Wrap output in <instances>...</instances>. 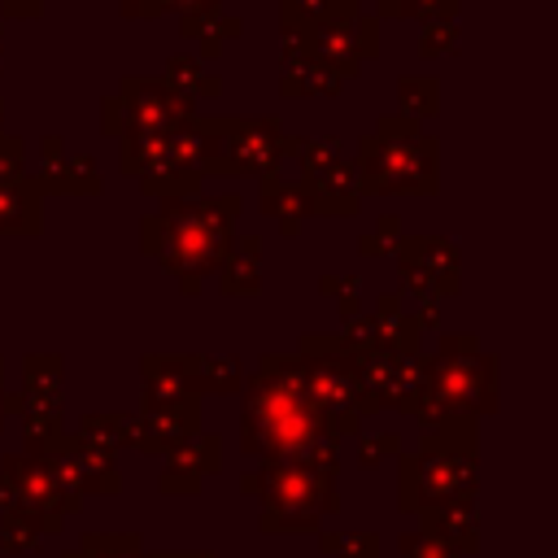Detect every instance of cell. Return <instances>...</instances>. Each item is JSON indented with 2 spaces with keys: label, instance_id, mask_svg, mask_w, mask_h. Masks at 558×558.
I'll use <instances>...</instances> for the list:
<instances>
[{
  "label": "cell",
  "instance_id": "15",
  "mask_svg": "<svg viewBox=\"0 0 558 558\" xmlns=\"http://www.w3.org/2000/svg\"><path fill=\"white\" fill-rule=\"evenodd\" d=\"M353 22H357V0H344L327 22H318L314 31H305L310 57L323 61L327 70H336L340 78H357L362 74V57L353 48Z\"/></svg>",
  "mask_w": 558,
  "mask_h": 558
},
{
  "label": "cell",
  "instance_id": "2",
  "mask_svg": "<svg viewBox=\"0 0 558 558\" xmlns=\"http://www.w3.org/2000/svg\"><path fill=\"white\" fill-rule=\"evenodd\" d=\"M240 196L218 192V196H196V201H161V209L140 218V248L161 262V270L179 283L183 296H196L209 275H218L235 218H240Z\"/></svg>",
  "mask_w": 558,
  "mask_h": 558
},
{
  "label": "cell",
  "instance_id": "57",
  "mask_svg": "<svg viewBox=\"0 0 558 558\" xmlns=\"http://www.w3.org/2000/svg\"><path fill=\"white\" fill-rule=\"evenodd\" d=\"M397 0H375V17H384V9H392Z\"/></svg>",
  "mask_w": 558,
  "mask_h": 558
},
{
  "label": "cell",
  "instance_id": "14",
  "mask_svg": "<svg viewBox=\"0 0 558 558\" xmlns=\"http://www.w3.org/2000/svg\"><path fill=\"white\" fill-rule=\"evenodd\" d=\"M48 453H57V458L74 471V480H78L83 497H87V493L113 497V493L122 488V475H118V458H113V449H105V445H96V440H87V436H78V432H65Z\"/></svg>",
  "mask_w": 558,
  "mask_h": 558
},
{
  "label": "cell",
  "instance_id": "12",
  "mask_svg": "<svg viewBox=\"0 0 558 558\" xmlns=\"http://www.w3.org/2000/svg\"><path fill=\"white\" fill-rule=\"evenodd\" d=\"M214 471H222V436L218 432H196L192 440H183L179 449L166 453L157 488L166 497H192V493H201L205 475H214Z\"/></svg>",
  "mask_w": 558,
  "mask_h": 558
},
{
  "label": "cell",
  "instance_id": "32",
  "mask_svg": "<svg viewBox=\"0 0 558 558\" xmlns=\"http://www.w3.org/2000/svg\"><path fill=\"white\" fill-rule=\"evenodd\" d=\"M397 113L410 122L436 118L440 113V78L436 74H401L397 78Z\"/></svg>",
  "mask_w": 558,
  "mask_h": 558
},
{
  "label": "cell",
  "instance_id": "50",
  "mask_svg": "<svg viewBox=\"0 0 558 558\" xmlns=\"http://www.w3.org/2000/svg\"><path fill=\"white\" fill-rule=\"evenodd\" d=\"M410 318L418 323V331H436V327H440V301H418V305L410 310Z\"/></svg>",
  "mask_w": 558,
  "mask_h": 558
},
{
  "label": "cell",
  "instance_id": "51",
  "mask_svg": "<svg viewBox=\"0 0 558 558\" xmlns=\"http://www.w3.org/2000/svg\"><path fill=\"white\" fill-rule=\"evenodd\" d=\"M0 13L4 17H39L44 0H0Z\"/></svg>",
  "mask_w": 558,
  "mask_h": 558
},
{
  "label": "cell",
  "instance_id": "37",
  "mask_svg": "<svg viewBox=\"0 0 558 558\" xmlns=\"http://www.w3.org/2000/svg\"><path fill=\"white\" fill-rule=\"evenodd\" d=\"M418 52H423V57H453V52H458V22H445V17L423 22Z\"/></svg>",
  "mask_w": 558,
  "mask_h": 558
},
{
  "label": "cell",
  "instance_id": "21",
  "mask_svg": "<svg viewBox=\"0 0 558 558\" xmlns=\"http://www.w3.org/2000/svg\"><path fill=\"white\" fill-rule=\"evenodd\" d=\"M183 357V379L192 388V397H231L244 388V366L240 357H227V353H179Z\"/></svg>",
  "mask_w": 558,
  "mask_h": 558
},
{
  "label": "cell",
  "instance_id": "43",
  "mask_svg": "<svg viewBox=\"0 0 558 558\" xmlns=\"http://www.w3.org/2000/svg\"><path fill=\"white\" fill-rule=\"evenodd\" d=\"M331 558H379V536L375 532H336Z\"/></svg>",
  "mask_w": 558,
  "mask_h": 558
},
{
  "label": "cell",
  "instance_id": "11",
  "mask_svg": "<svg viewBox=\"0 0 558 558\" xmlns=\"http://www.w3.org/2000/svg\"><path fill=\"white\" fill-rule=\"evenodd\" d=\"M118 105L126 113V126H148V131H174L183 122H192L201 109L183 96H174L161 78H140V74H126L118 83Z\"/></svg>",
  "mask_w": 558,
  "mask_h": 558
},
{
  "label": "cell",
  "instance_id": "10",
  "mask_svg": "<svg viewBox=\"0 0 558 558\" xmlns=\"http://www.w3.org/2000/svg\"><path fill=\"white\" fill-rule=\"evenodd\" d=\"M0 475L13 484L17 510H26V514L39 523L44 536H57V532L65 527V519L74 514V510L65 506V497H61V488H57V480H52V471H48L44 458L4 453V458H0Z\"/></svg>",
  "mask_w": 558,
  "mask_h": 558
},
{
  "label": "cell",
  "instance_id": "33",
  "mask_svg": "<svg viewBox=\"0 0 558 558\" xmlns=\"http://www.w3.org/2000/svg\"><path fill=\"white\" fill-rule=\"evenodd\" d=\"M100 187H105V179H100L96 157L83 148H70L65 170H61V196H100Z\"/></svg>",
  "mask_w": 558,
  "mask_h": 558
},
{
  "label": "cell",
  "instance_id": "52",
  "mask_svg": "<svg viewBox=\"0 0 558 558\" xmlns=\"http://www.w3.org/2000/svg\"><path fill=\"white\" fill-rule=\"evenodd\" d=\"M357 253H362V257H384V253H392V248H384V244L366 231V235H357Z\"/></svg>",
  "mask_w": 558,
  "mask_h": 558
},
{
  "label": "cell",
  "instance_id": "28",
  "mask_svg": "<svg viewBox=\"0 0 558 558\" xmlns=\"http://www.w3.org/2000/svg\"><path fill=\"white\" fill-rule=\"evenodd\" d=\"M78 436H87V440H96V445L118 453V449H140L144 427H140V414H126V410L100 414V410H92V414L78 418Z\"/></svg>",
  "mask_w": 558,
  "mask_h": 558
},
{
  "label": "cell",
  "instance_id": "5",
  "mask_svg": "<svg viewBox=\"0 0 558 558\" xmlns=\"http://www.w3.org/2000/svg\"><path fill=\"white\" fill-rule=\"evenodd\" d=\"M201 170L205 174H275L296 157L301 135H288L279 118L266 113H196Z\"/></svg>",
  "mask_w": 558,
  "mask_h": 558
},
{
  "label": "cell",
  "instance_id": "25",
  "mask_svg": "<svg viewBox=\"0 0 558 558\" xmlns=\"http://www.w3.org/2000/svg\"><path fill=\"white\" fill-rule=\"evenodd\" d=\"M61 379H65V357L61 353H26L22 357V388H17V397L26 405L61 410Z\"/></svg>",
  "mask_w": 558,
  "mask_h": 558
},
{
  "label": "cell",
  "instance_id": "29",
  "mask_svg": "<svg viewBox=\"0 0 558 558\" xmlns=\"http://www.w3.org/2000/svg\"><path fill=\"white\" fill-rule=\"evenodd\" d=\"M65 558H166V549H144L140 532H83Z\"/></svg>",
  "mask_w": 558,
  "mask_h": 558
},
{
  "label": "cell",
  "instance_id": "55",
  "mask_svg": "<svg viewBox=\"0 0 558 558\" xmlns=\"http://www.w3.org/2000/svg\"><path fill=\"white\" fill-rule=\"evenodd\" d=\"M166 558H218L214 549H166Z\"/></svg>",
  "mask_w": 558,
  "mask_h": 558
},
{
  "label": "cell",
  "instance_id": "31",
  "mask_svg": "<svg viewBox=\"0 0 558 558\" xmlns=\"http://www.w3.org/2000/svg\"><path fill=\"white\" fill-rule=\"evenodd\" d=\"M13 418L22 423V453H31V458H44V453L65 436L61 410H44V405H26V401H22Z\"/></svg>",
  "mask_w": 558,
  "mask_h": 558
},
{
  "label": "cell",
  "instance_id": "16",
  "mask_svg": "<svg viewBox=\"0 0 558 558\" xmlns=\"http://www.w3.org/2000/svg\"><path fill=\"white\" fill-rule=\"evenodd\" d=\"M140 427H144L140 453L166 458L170 449H179L183 440H192L201 432V397H187V401H174V405H144Z\"/></svg>",
  "mask_w": 558,
  "mask_h": 558
},
{
  "label": "cell",
  "instance_id": "49",
  "mask_svg": "<svg viewBox=\"0 0 558 558\" xmlns=\"http://www.w3.org/2000/svg\"><path fill=\"white\" fill-rule=\"evenodd\" d=\"M371 235H375L384 248H397V240H401L405 231H401V218H397V214H379V222H375Z\"/></svg>",
  "mask_w": 558,
  "mask_h": 558
},
{
  "label": "cell",
  "instance_id": "23",
  "mask_svg": "<svg viewBox=\"0 0 558 558\" xmlns=\"http://www.w3.org/2000/svg\"><path fill=\"white\" fill-rule=\"evenodd\" d=\"M371 318H375V331H379V349H384V353H414V349H423V344H418L423 331H418V323L410 318L401 288L379 292Z\"/></svg>",
  "mask_w": 558,
  "mask_h": 558
},
{
  "label": "cell",
  "instance_id": "41",
  "mask_svg": "<svg viewBox=\"0 0 558 558\" xmlns=\"http://www.w3.org/2000/svg\"><path fill=\"white\" fill-rule=\"evenodd\" d=\"M336 157H340V135L301 140V148H296V166H301V174H305V170H323V166L336 161Z\"/></svg>",
  "mask_w": 558,
  "mask_h": 558
},
{
  "label": "cell",
  "instance_id": "40",
  "mask_svg": "<svg viewBox=\"0 0 558 558\" xmlns=\"http://www.w3.org/2000/svg\"><path fill=\"white\" fill-rule=\"evenodd\" d=\"M401 453V436L397 432H371V436H357V466L375 471L384 458H397Z\"/></svg>",
  "mask_w": 558,
  "mask_h": 558
},
{
  "label": "cell",
  "instance_id": "39",
  "mask_svg": "<svg viewBox=\"0 0 558 558\" xmlns=\"http://www.w3.org/2000/svg\"><path fill=\"white\" fill-rule=\"evenodd\" d=\"M340 344H344L353 357H371V353H379V331H375V318H371V314L349 318V323H344V331H340Z\"/></svg>",
  "mask_w": 558,
  "mask_h": 558
},
{
  "label": "cell",
  "instance_id": "1",
  "mask_svg": "<svg viewBox=\"0 0 558 558\" xmlns=\"http://www.w3.org/2000/svg\"><path fill=\"white\" fill-rule=\"evenodd\" d=\"M327 440V423L305 392V371L296 353H262L244 375L240 405V449L262 462H292Z\"/></svg>",
  "mask_w": 558,
  "mask_h": 558
},
{
  "label": "cell",
  "instance_id": "42",
  "mask_svg": "<svg viewBox=\"0 0 558 558\" xmlns=\"http://www.w3.org/2000/svg\"><path fill=\"white\" fill-rule=\"evenodd\" d=\"M397 545H401V558H462L432 532H405V536H397Z\"/></svg>",
  "mask_w": 558,
  "mask_h": 558
},
{
  "label": "cell",
  "instance_id": "27",
  "mask_svg": "<svg viewBox=\"0 0 558 558\" xmlns=\"http://www.w3.org/2000/svg\"><path fill=\"white\" fill-rule=\"evenodd\" d=\"M166 144H170V131L126 126V131L118 135V166H122V174L144 179L153 166H161V161H166Z\"/></svg>",
  "mask_w": 558,
  "mask_h": 558
},
{
  "label": "cell",
  "instance_id": "59",
  "mask_svg": "<svg viewBox=\"0 0 558 558\" xmlns=\"http://www.w3.org/2000/svg\"><path fill=\"white\" fill-rule=\"evenodd\" d=\"M0 61H4V26H0Z\"/></svg>",
  "mask_w": 558,
  "mask_h": 558
},
{
  "label": "cell",
  "instance_id": "3",
  "mask_svg": "<svg viewBox=\"0 0 558 558\" xmlns=\"http://www.w3.org/2000/svg\"><path fill=\"white\" fill-rule=\"evenodd\" d=\"M480 418H445L427 427L414 453H397V510L423 514L449 501H475L480 484Z\"/></svg>",
  "mask_w": 558,
  "mask_h": 558
},
{
  "label": "cell",
  "instance_id": "34",
  "mask_svg": "<svg viewBox=\"0 0 558 558\" xmlns=\"http://www.w3.org/2000/svg\"><path fill=\"white\" fill-rule=\"evenodd\" d=\"M65 157H70V144L61 135H44V144H39V170L31 174V183L39 187V196H61Z\"/></svg>",
  "mask_w": 558,
  "mask_h": 558
},
{
  "label": "cell",
  "instance_id": "7",
  "mask_svg": "<svg viewBox=\"0 0 558 558\" xmlns=\"http://www.w3.org/2000/svg\"><path fill=\"white\" fill-rule=\"evenodd\" d=\"M427 392L449 418H484L497 410V357L471 331H440L432 349Z\"/></svg>",
  "mask_w": 558,
  "mask_h": 558
},
{
  "label": "cell",
  "instance_id": "17",
  "mask_svg": "<svg viewBox=\"0 0 558 558\" xmlns=\"http://www.w3.org/2000/svg\"><path fill=\"white\" fill-rule=\"evenodd\" d=\"M179 31L187 35V39H196L201 44V61L209 65L235 35H244V17H235V13H227L222 4H201V9H187V13H179Z\"/></svg>",
  "mask_w": 558,
  "mask_h": 558
},
{
  "label": "cell",
  "instance_id": "56",
  "mask_svg": "<svg viewBox=\"0 0 558 558\" xmlns=\"http://www.w3.org/2000/svg\"><path fill=\"white\" fill-rule=\"evenodd\" d=\"M4 397H9V388H4V357H0V427L9 423V414H4Z\"/></svg>",
  "mask_w": 558,
  "mask_h": 558
},
{
  "label": "cell",
  "instance_id": "47",
  "mask_svg": "<svg viewBox=\"0 0 558 558\" xmlns=\"http://www.w3.org/2000/svg\"><path fill=\"white\" fill-rule=\"evenodd\" d=\"M100 131H105L109 140H118V135L126 131V113H122L118 96H105V100H100Z\"/></svg>",
  "mask_w": 558,
  "mask_h": 558
},
{
  "label": "cell",
  "instance_id": "58",
  "mask_svg": "<svg viewBox=\"0 0 558 558\" xmlns=\"http://www.w3.org/2000/svg\"><path fill=\"white\" fill-rule=\"evenodd\" d=\"M0 135H4V100H0Z\"/></svg>",
  "mask_w": 558,
  "mask_h": 558
},
{
  "label": "cell",
  "instance_id": "38",
  "mask_svg": "<svg viewBox=\"0 0 558 558\" xmlns=\"http://www.w3.org/2000/svg\"><path fill=\"white\" fill-rule=\"evenodd\" d=\"M458 4L462 0H397L392 9H384V17H423V22L445 17V22H458Z\"/></svg>",
  "mask_w": 558,
  "mask_h": 558
},
{
  "label": "cell",
  "instance_id": "22",
  "mask_svg": "<svg viewBox=\"0 0 558 558\" xmlns=\"http://www.w3.org/2000/svg\"><path fill=\"white\" fill-rule=\"evenodd\" d=\"M418 532L440 536L458 554H475L480 549V514H475V501H449V506L423 510L418 514Z\"/></svg>",
  "mask_w": 558,
  "mask_h": 558
},
{
  "label": "cell",
  "instance_id": "35",
  "mask_svg": "<svg viewBox=\"0 0 558 558\" xmlns=\"http://www.w3.org/2000/svg\"><path fill=\"white\" fill-rule=\"evenodd\" d=\"M344 0H279V26L283 31H314L318 22H327Z\"/></svg>",
  "mask_w": 558,
  "mask_h": 558
},
{
  "label": "cell",
  "instance_id": "26",
  "mask_svg": "<svg viewBox=\"0 0 558 558\" xmlns=\"http://www.w3.org/2000/svg\"><path fill=\"white\" fill-rule=\"evenodd\" d=\"M140 379H144V405H174V401L192 397L179 353H144L140 357Z\"/></svg>",
  "mask_w": 558,
  "mask_h": 558
},
{
  "label": "cell",
  "instance_id": "45",
  "mask_svg": "<svg viewBox=\"0 0 558 558\" xmlns=\"http://www.w3.org/2000/svg\"><path fill=\"white\" fill-rule=\"evenodd\" d=\"M353 48H357V57L362 61H371V57H379L384 52V44H379V17L375 13H357V22H353Z\"/></svg>",
  "mask_w": 558,
  "mask_h": 558
},
{
  "label": "cell",
  "instance_id": "36",
  "mask_svg": "<svg viewBox=\"0 0 558 558\" xmlns=\"http://www.w3.org/2000/svg\"><path fill=\"white\" fill-rule=\"evenodd\" d=\"M39 523L26 514V510H9V514H0V545L9 549V554H22V549H35L39 545Z\"/></svg>",
  "mask_w": 558,
  "mask_h": 558
},
{
  "label": "cell",
  "instance_id": "54",
  "mask_svg": "<svg viewBox=\"0 0 558 558\" xmlns=\"http://www.w3.org/2000/svg\"><path fill=\"white\" fill-rule=\"evenodd\" d=\"M201 4H222V0H166V9H174V13H187V9H201Z\"/></svg>",
  "mask_w": 558,
  "mask_h": 558
},
{
  "label": "cell",
  "instance_id": "9",
  "mask_svg": "<svg viewBox=\"0 0 558 558\" xmlns=\"http://www.w3.org/2000/svg\"><path fill=\"white\" fill-rule=\"evenodd\" d=\"M392 257H397V279H401L405 296H418V301L458 296L462 262H458V244L449 235H401Z\"/></svg>",
  "mask_w": 558,
  "mask_h": 558
},
{
  "label": "cell",
  "instance_id": "53",
  "mask_svg": "<svg viewBox=\"0 0 558 558\" xmlns=\"http://www.w3.org/2000/svg\"><path fill=\"white\" fill-rule=\"evenodd\" d=\"M9 510H17V493H13V484L0 475V514H9Z\"/></svg>",
  "mask_w": 558,
  "mask_h": 558
},
{
  "label": "cell",
  "instance_id": "13",
  "mask_svg": "<svg viewBox=\"0 0 558 558\" xmlns=\"http://www.w3.org/2000/svg\"><path fill=\"white\" fill-rule=\"evenodd\" d=\"M301 192H305V205H310V218L323 214V218H353L362 209V192H357V170L353 161L340 153L336 161H327L323 170H305L296 174Z\"/></svg>",
  "mask_w": 558,
  "mask_h": 558
},
{
  "label": "cell",
  "instance_id": "20",
  "mask_svg": "<svg viewBox=\"0 0 558 558\" xmlns=\"http://www.w3.org/2000/svg\"><path fill=\"white\" fill-rule=\"evenodd\" d=\"M222 296H257L262 292V235H231V248L218 266Z\"/></svg>",
  "mask_w": 558,
  "mask_h": 558
},
{
  "label": "cell",
  "instance_id": "46",
  "mask_svg": "<svg viewBox=\"0 0 558 558\" xmlns=\"http://www.w3.org/2000/svg\"><path fill=\"white\" fill-rule=\"evenodd\" d=\"M357 288H362L357 275H323L318 279V292L331 296V301H349V296H357Z\"/></svg>",
  "mask_w": 558,
  "mask_h": 558
},
{
  "label": "cell",
  "instance_id": "30",
  "mask_svg": "<svg viewBox=\"0 0 558 558\" xmlns=\"http://www.w3.org/2000/svg\"><path fill=\"white\" fill-rule=\"evenodd\" d=\"M340 74L336 70H327L323 61H314V57H305V61H296V65H279V92L283 96H336L340 92Z\"/></svg>",
  "mask_w": 558,
  "mask_h": 558
},
{
  "label": "cell",
  "instance_id": "18",
  "mask_svg": "<svg viewBox=\"0 0 558 558\" xmlns=\"http://www.w3.org/2000/svg\"><path fill=\"white\" fill-rule=\"evenodd\" d=\"M257 205H262L266 218L279 222V235H288V240H296L301 235V222L310 218V205H305L301 183L288 179V174H279V170L257 179Z\"/></svg>",
  "mask_w": 558,
  "mask_h": 558
},
{
  "label": "cell",
  "instance_id": "8",
  "mask_svg": "<svg viewBox=\"0 0 558 558\" xmlns=\"http://www.w3.org/2000/svg\"><path fill=\"white\" fill-rule=\"evenodd\" d=\"M296 357L305 371V392L323 418L327 414H357V418L379 414V401L366 392V384L357 375V357L340 344V336L305 331L296 340Z\"/></svg>",
  "mask_w": 558,
  "mask_h": 558
},
{
  "label": "cell",
  "instance_id": "4",
  "mask_svg": "<svg viewBox=\"0 0 558 558\" xmlns=\"http://www.w3.org/2000/svg\"><path fill=\"white\" fill-rule=\"evenodd\" d=\"M362 196H436L440 192V144L401 113H379L375 131L353 153Z\"/></svg>",
  "mask_w": 558,
  "mask_h": 558
},
{
  "label": "cell",
  "instance_id": "19",
  "mask_svg": "<svg viewBox=\"0 0 558 558\" xmlns=\"http://www.w3.org/2000/svg\"><path fill=\"white\" fill-rule=\"evenodd\" d=\"M39 231H44V196L31 183V174L0 183V235L35 240Z\"/></svg>",
  "mask_w": 558,
  "mask_h": 558
},
{
  "label": "cell",
  "instance_id": "48",
  "mask_svg": "<svg viewBox=\"0 0 558 558\" xmlns=\"http://www.w3.org/2000/svg\"><path fill=\"white\" fill-rule=\"evenodd\" d=\"M118 13L148 22V17H161V13H170V9H166V0H118Z\"/></svg>",
  "mask_w": 558,
  "mask_h": 558
},
{
  "label": "cell",
  "instance_id": "24",
  "mask_svg": "<svg viewBox=\"0 0 558 558\" xmlns=\"http://www.w3.org/2000/svg\"><path fill=\"white\" fill-rule=\"evenodd\" d=\"M161 83H166L174 96L192 100L196 109L222 96V78H218L214 70H205V61H201L196 52H170V57H166V70H161Z\"/></svg>",
  "mask_w": 558,
  "mask_h": 558
},
{
  "label": "cell",
  "instance_id": "6",
  "mask_svg": "<svg viewBox=\"0 0 558 558\" xmlns=\"http://www.w3.org/2000/svg\"><path fill=\"white\" fill-rule=\"evenodd\" d=\"M240 493L262 501V532H301L318 536L323 519L340 510V493L327 480L305 475L296 462H262L257 471L240 475Z\"/></svg>",
  "mask_w": 558,
  "mask_h": 558
},
{
  "label": "cell",
  "instance_id": "44",
  "mask_svg": "<svg viewBox=\"0 0 558 558\" xmlns=\"http://www.w3.org/2000/svg\"><path fill=\"white\" fill-rule=\"evenodd\" d=\"M26 179V144L17 135H0V183Z\"/></svg>",
  "mask_w": 558,
  "mask_h": 558
}]
</instances>
